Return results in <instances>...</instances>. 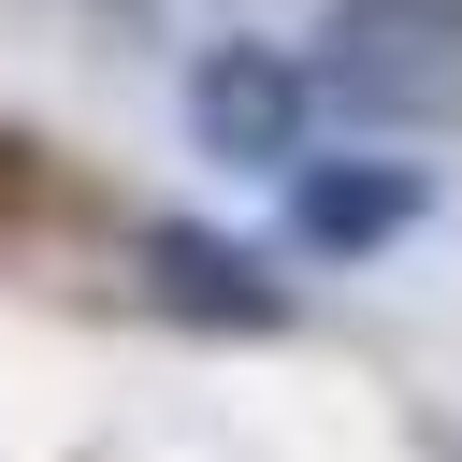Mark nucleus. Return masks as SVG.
Segmentation results:
<instances>
[{"label": "nucleus", "instance_id": "obj_3", "mask_svg": "<svg viewBox=\"0 0 462 462\" xmlns=\"http://www.w3.org/2000/svg\"><path fill=\"white\" fill-rule=\"evenodd\" d=\"M433 217V173L419 159H289V245H318V260H375L390 231H419Z\"/></svg>", "mask_w": 462, "mask_h": 462}, {"label": "nucleus", "instance_id": "obj_4", "mask_svg": "<svg viewBox=\"0 0 462 462\" xmlns=\"http://www.w3.org/2000/svg\"><path fill=\"white\" fill-rule=\"evenodd\" d=\"M144 303H173L202 332H289V289L260 274V245L188 231V217H144Z\"/></svg>", "mask_w": 462, "mask_h": 462}, {"label": "nucleus", "instance_id": "obj_2", "mask_svg": "<svg viewBox=\"0 0 462 462\" xmlns=\"http://www.w3.org/2000/svg\"><path fill=\"white\" fill-rule=\"evenodd\" d=\"M188 130H202V159H231V173H289V159L318 144V72H303L289 43H260V29H231V43L188 58Z\"/></svg>", "mask_w": 462, "mask_h": 462}, {"label": "nucleus", "instance_id": "obj_1", "mask_svg": "<svg viewBox=\"0 0 462 462\" xmlns=\"http://www.w3.org/2000/svg\"><path fill=\"white\" fill-rule=\"evenodd\" d=\"M318 101H361V116H462V0H332Z\"/></svg>", "mask_w": 462, "mask_h": 462}, {"label": "nucleus", "instance_id": "obj_5", "mask_svg": "<svg viewBox=\"0 0 462 462\" xmlns=\"http://www.w3.org/2000/svg\"><path fill=\"white\" fill-rule=\"evenodd\" d=\"M101 14H144V0H101Z\"/></svg>", "mask_w": 462, "mask_h": 462}]
</instances>
